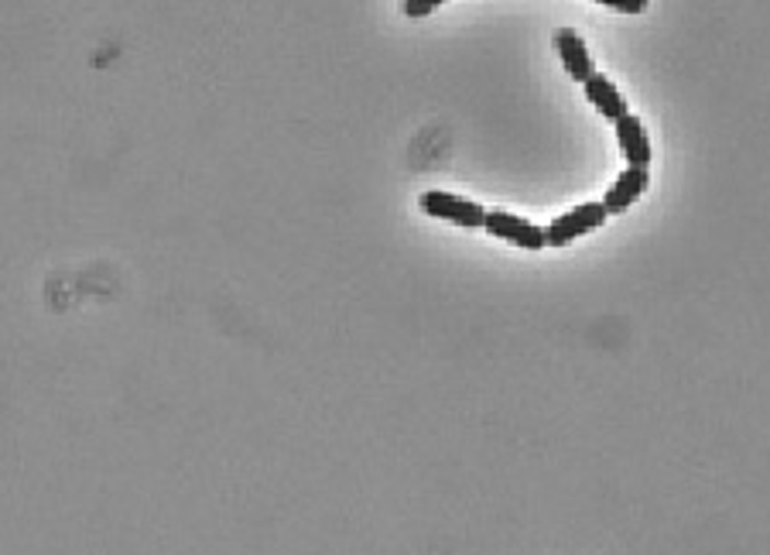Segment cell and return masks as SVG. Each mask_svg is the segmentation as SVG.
Masks as SVG:
<instances>
[{"instance_id": "6da1fadb", "label": "cell", "mask_w": 770, "mask_h": 555, "mask_svg": "<svg viewBox=\"0 0 770 555\" xmlns=\"http://www.w3.org/2000/svg\"><path fill=\"white\" fill-rule=\"evenodd\" d=\"M418 206H421V213L435 216V220H445V224L462 227V230H483L486 213H490L480 203L466 200V196H456V192H442V189L421 192Z\"/></svg>"}, {"instance_id": "7a4b0ae2", "label": "cell", "mask_w": 770, "mask_h": 555, "mask_svg": "<svg viewBox=\"0 0 770 555\" xmlns=\"http://www.w3.org/2000/svg\"><path fill=\"white\" fill-rule=\"evenodd\" d=\"M606 206L603 203H579L576 209L562 213L558 220H552V227H544V240H549V248H568L573 240L600 230L606 224Z\"/></svg>"}, {"instance_id": "3957f363", "label": "cell", "mask_w": 770, "mask_h": 555, "mask_svg": "<svg viewBox=\"0 0 770 555\" xmlns=\"http://www.w3.org/2000/svg\"><path fill=\"white\" fill-rule=\"evenodd\" d=\"M483 230L496 240H507V244L520 248V251H544L549 240H544V227H534L525 216H514V213H501V209H490L486 213V224Z\"/></svg>"}, {"instance_id": "277c9868", "label": "cell", "mask_w": 770, "mask_h": 555, "mask_svg": "<svg viewBox=\"0 0 770 555\" xmlns=\"http://www.w3.org/2000/svg\"><path fill=\"white\" fill-rule=\"evenodd\" d=\"M613 134H616L619 155H624L627 168H648L654 161L651 137H648V131H643L640 117H634V113L619 117L616 124H613Z\"/></svg>"}, {"instance_id": "5b68a950", "label": "cell", "mask_w": 770, "mask_h": 555, "mask_svg": "<svg viewBox=\"0 0 770 555\" xmlns=\"http://www.w3.org/2000/svg\"><path fill=\"white\" fill-rule=\"evenodd\" d=\"M555 52H558V62L565 65V72L576 83H589L595 76V62L589 56V45L576 28H558L555 32Z\"/></svg>"}, {"instance_id": "8992f818", "label": "cell", "mask_w": 770, "mask_h": 555, "mask_svg": "<svg viewBox=\"0 0 770 555\" xmlns=\"http://www.w3.org/2000/svg\"><path fill=\"white\" fill-rule=\"evenodd\" d=\"M651 185V172L648 168H627V172H619L616 182L606 189V196H603V206L610 216H619V213H627L643 192H648Z\"/></svg>"}, {"instance_id": "52a82bcc", "label": "cell", "mask_w": 770, "mask_h": 555, "mask_svg": "<svg viewBox=\"0 0 770 555\" xmlns=\"http://www.w3.org/2000/svg\"><path fill=\"white\" fill-rule=\"evenodd\" d=\"M582 89H586V100L595 107V113H603L606 120H613V124H616L619 117L630 113V110H627V100H624V93H619L616 83L606 80L603 72H595L589 83H582Z\"/></svg>"}, {"instance_id": "ba28073f", "label": "cell", "mask_w": 770, "mask_h": 555, "mask_svg": "<svg viewBox=\"0 0 770 555\" xmlns=\"http://www.w3.org/2000/svg\"><path fill=\"white\" fill-rule=\"evenodd\" d=\"M606 11H619V14H640L648 11V0H600Z\"/></svg>"}, {"instance_id": "9c48e42d", "label": "cell", "mask_w": 770, "mask_h": 555, "mask_svg": "<svg viewBox=\"0 0 770 555\" xmlns=\"http://www.w3.org/2000/svg\"><path fill=\"white\" fill-rule=\"evenodd\" d=\"M438 8V0H405V14L408 17H425Z\"/></svg>"}]
</instances>
